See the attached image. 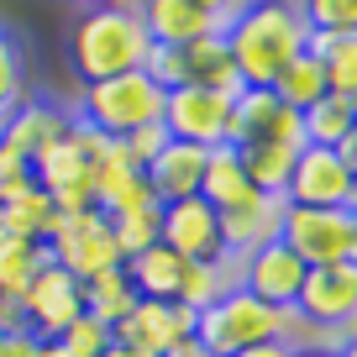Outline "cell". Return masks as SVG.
Returning <instances> with one entry per match:
<instances>
[{
    "instance_id": "6da1fadb",
    "label": "cell",
    "mask_w": 357,
    "mask_h": 357,
    "mask_svg": "<svg viewBox=\"0 0 357 357\" xmlns=\"http://www.w3.org/2000/svg\"><path fill=\"white\" fill-rule=\"evenodd\" d=\"M221 37H226V53H231L242 84L268 89L289 58L305 53L310 26L300 16V0H247L242 11L221 26Z\"/></svg>"
},
{
    "instance_id": "7a4b0ae2",
    "label": "cell",
    "mask_w": 357,
    "mask_h": 357,
    "mask_svg": "<svg viewBox=\"0 0 357 357\" xmlns=\"http://www.w3.org/2000/svg\"><path fill=\"white\" fill-rule=\"evenodd\" d=\"M147 53H153V37H147L142 16L116 11V6H84V16L68 32V63L84 84L132 74L147 63Z\"/></svg>"
},
{
    "instance_id": "3957f363",
    "label": "cell",
    "mask_w": 357,
    "mask_h": 357,
    "mask_svg": "<svg viewBox=\"0 0 357 357\" xmlns=\"http://www.w3.org/2000/svg\"><path fill=\"white\" fill-rule=\"evenodd\" d=\"M74 116H79V121H89L100 137L121 142V137H132L137 126L163 121V89H158L142 68H132V74H116V79H100V84H84Z\"/></svg>"
},
{
    "instance_id": "277c9868",
    "label": "cell",
    "mask_w": 357,
    "mask_h": 357,
    "mask_svg": "<svg viewBox=\"0 0 357 357\" xmlns=\"http://www.w3.org/2000/svg\"><path fill=\"white\" fill-rule=\"evenodd\" d=\"M284 315L289 310H273V305L252 300V294L236 284V289H226L211 310L195 315V342H200L211 357H236V352H247V347H257V342H279Z\"/></svg>"
},
{
    "instance_id": "5b68a950",
    "label": "cell",
    "mask_w": 357,
    "mask_h": 357,
    "mask_svg": "<svg viewBox=\"0 0 357 357\" xmlns=\"http://www.w3.org/2000/svg\"><path fill=\"white\" fill-rule=\"evenodd\" d=\"M279 242L289 247L305 268L357 263V221L347 211H300V205H284Z\"/></svg>"
},
{
    "instance_id": "8992f818",
    "label": "cell",
    "mask_w": 357,
    "mask_h": 357,
    "mask_svg": "<svg viewBox=\"0 0 357 357\" xmlns=\"http://www.w3.org/2000/svg\"><path fill=\"white\" fill-rule=\"evenodd\" d=\"M47 252L63 273H74L79 284L95 279V273H111L121 268V247H116V231L100 211H84V215H58L53 236H47Z\"/></svg>"
},
{
    "instance_id": "52a82bcc",
    "label": "cell",
    "mask_w": 357,
    "mask_h": 357,
    "mask_svg": "<svg viewBox=\"0 0 357 357\" xmlns=\"http://www.w3.org/2000/svg\"><path fill=\"white\" fill-rule=\"evenodd\" d=\"M163 126L174 142H195L211 153V147L231 142V100L195 84H178L163 95Z\"/></svg>"
},
{
    "instance_id": "ba28073f",
    "label": "cell",
    "mask_w": 357,
    "mask_h": 357,
    "mask_svg": "<svg viewBox=\"0 0 357 357\" xmlns=\"http://www.w3.org/2000/svg\"><path fill=\"white\" fill-rule=\"evenodd\" d=\"M190 336H195V310H184L178 300H137V310L116 326V347L132 357H168Z\"/></svg>"
},
{
    "instance_id": "9c48e42d",
    "label": "cell",
    "mask_w": 357,
    "mask_h": 357,
    "mask_svg": "<svg viewBox=\"0 0 357 357\" xmlns=\"http://www.w3.org/2000/svg\"><path fill=\"white\" fill-rule=\"evenodd\" d=\"M22 305H26V326H32L37 342H58V336L84 315V284L53 263V268H43V273L26 284Z\"/></svg>"
},
{
    "instance_id": "30bf717a",
    "label": "cell",
    "mask_w": 357,
    "mask_h": 357,
    "mask_svg": "<svg viewBox=\"0 0 357 357\" xmlns=\"http://www.w3.org/2000/svg\"><path fill=\"white\" fill-rule=\"evenodd\" d=\"M347 190H352V168L342 163V153L336 147H305L294 158L284 205H300V211H342Z\"/></svg>"
},
{
    "instance_id": "8fae6325",
    "label": "cell",
    "mask_w": 357,
    "mask_h": 357,
    "mask_svg": "<svg viewBox=\"0 0 357 357\" xmlns=\"http://www.w3.org/2000/svg\"><path fill=\"white\" fill-rule=\"evenodd\" d=\"M247 142H284L300 153L305 147V121L300 111L273 100V89H252L247 84L242 95L231 100V147H247Z\"/></svg>"
},
{
    "instance_id": "7c38bea8",
    "label": "cell",
    "mask_w": 357,
    "mask_h": 357,
    "mask_svg": "<svg viewBox=\"0 0 357 357\" xmlns=\"http://www.w3.org/2000/svg\"><path fill=\"white\" fill-rule=\"evenodd\" d=\"M158 242H163L168 252H178L184 263H215V257L226 252L221 247V221H215V211L200 195L163 205V215H158Z\"/></svg>"
},
{
    "instance_id": "4fadbf2b",
    "label": "cell",
    "mask_w": 357,
    "mask_h": 357,
    "mask_svg": "<svg viewBox=\"0 0 357 357\" xmlns=\"http://www.w3.org/2000/svg\"><path fill=\"white\" fill-rule=\"evenodd\" d=\"M305 273H310V268L284 242H268V247H257V252L242 257V279L236 284H242L252 300L273 305V310H294V300H300V289H305Z\"/></svg>"
},
{
    "instance_id": "5bb4252c",
    "label": "cell",
    "mask_w": 357,
    "mask_h": 357,
    "mask_svg": "<svg viewBox=\"0 0 357 357\" xmlns=\"http://www.w3.org/2000/svg\"><path fill=\"white\" fill-rule=\"evenodd\" d=\"M215 221H221V247L231 257H247V252H257V247L279 242L284 200H273V195H247L231 211H215Z\"/></svg>"
},
{
    "instance_id": "9a60e30c",
    "label": "cell",
    "mask_w": 357,
    "mask_h": 357,
    "mask_svg": "<svg viewBox=\"0 0 357 357\" xmlns=\"http://www.w3.org/2000/svg\"><path fill=\"white\" fill-rule=\"evenodd\" d=\"M294 310L310 315L315 326H336V321H347V315H357V263L310 268Z\"/></svg>"
},
{
    "instance_id": "2e32d148",
    "label": "cell",
    "mask_w": 357,
    "mask_h": 357,
    "mask_svg": "<svg viewBox=\"0 0 357 357\" xmlns=\"http://www.w3.org/2000/svg\"><path fill=\"white\" fill-rule=\"evenodd\" d=\"M200 174H205V147H195V142H168L163 153L142 168V178H147V190H153L158 205L195 200V195H200Z\"/></svg>"
},
{
    "instance_id": "e0dca14e",
    "label": "cell",
    "mask_w": 357,
    "mask_h": 357,
    "mask_svg": "<svg viewBox=\"0 0 357 357\" xmlns=\"http://www.w3.org/2000/svg\"><path fill=\"white\" fill-rule=\"evenodd\" d=\"M184 53V84H195V89H211V95H226V100H236L242 95V74H236V63H231V53H226V37L221 32H205V37H195L190 47H178Z\"/></svg>"
},
{
    "instance_id": "ac0fdd59",
    "label": "cell",
    "mask_w": 357,
    "mask_h": 357,
    "mask_svg": "<svg viewBox=\"0 0 357 357\" xmlns=\"http://www.w3.org/2000/svg\"><path fill=\"white\" fill-rule=\"evenodd\" d=\"M63 132H68V116L58 111V105H47V100H22L0 121V142L11 147V153H22L26 163H32L43 147H53Z\"/></svg>"
},
{
    "instance_id": "d6986e66",
    "label": "cell",
    "mask_w": 357,
    "mask_h": 357,
    "mask_svg": "<svg viewBox=\"0 0 357 357\" xmlns=\"http://www.w3.org/2000/svg\"><path fill=\"white\" fill-rule=\"evenodd\" d=\"M142 26L158 47H190L195 37L205 32H221L205 11H195L190 0H147L142 6Z\"/></svg>"
},
{
    "instance_id": "ffe728a7",
    "label": "cell",
    "mask_w": 357,
    "mask_h": 357,
    "mask_svg": "<svg viewBox=\"0 0 357 357\" xmlns=\"http://www.w3.org/2000/svg\"><path fill=\"white\" fill-rule=\"evenodd\" d=\"M126 279H132V289H137V300H178V279H184V257L178 252H168L163 242H153L147 252H137V257H126Z\"/></svg>"
},
{
    "instance_id": "44dd1931",
    "label": "cell",
    "mask_w": 357,
    "mask_h": 357,
    "mask_svg": "<svg viewBox=\"0 0 357 357\" xmlns=\"http://www.w3.org/2000/svg\"><path fill=\"white\" fill-rule=\"evenodd\" d=\"M247 195H257V190L247 184L242 153H236L231 142L211 147V153H205V174H200V200L211 205V211H231V205L247 200Z\"/></svg>"
},
{
    "instance_id": "7402d4cb",
    "label": "cell",
    "mask_w": 357,
    "mask_h": 357,
    "mask_svg": "<svg viewBox=\"0 0 357 357\" xmlns=\"http://www.w3.org/2000/svg\"><path fill=\"white\" fill-rule=\"evenodd\" d=\"M236 279H242V257H231V252H221L215 263H190L184 279H178V305L200 315V310H211L226 289H236Z\"/></svg>"
},
{
    "instance_id": "603a6c76",
    "label": "cell",
    "mask_w": 357,
    "mask_h": 357,
    "mask_svg": "<svg viewBox=\"0 0 357 357\" xmlns=\"http://www.w3.org/2000/svg\"><path fill=\"white\" fill-rule=\"evenodd\" d=\"M305 53L321 58L326 89H331V95L357 100V32H310Z\"/></svg>"
},
{
    "instance_id": "cb8c5ba5",
    "label": "cell",
    "mask_w": 357,
    "mask_h": 357,
    "mask_svg": "<svg viewBox=\"0 0 357 357\" xmlns=\"http://www.w3.org/2000/svg\"><path fill=\"white\" fill-rule=\"evenodd\" d=\"M242 153V168H247V184H252L257 195H273V200H284V190H289V174H294V158L305 153H294V147H284V142H247V147H236Z\"/></svg>"
},
{
    "instance_id": "d4e9b609",
    "label": "cell",
    "mask_w": 357,
    "mask_h": 357,
    "mask_svg": "<svg viewBox=\"0 0 357 357\" xmlns=\"http://www.w3.org/2000/svg\"><path fill=\"white\" fill-rule=\"evenodd\" d=\"M273 100L279 105H289V111H310L315 100H326L331 89H326V68H321V58H310V53H300V58H289V63L273 74Z\"/></svg>"
},
{
    "instance_id": "484cf974",
    "label": "cell",
    "mask_w": 357,
    "mask_h": 357,
    "mask_svg": "<svg viewBox=\"0 0 357 357\" xmlns=\"http://www.w3.org/2000/svg\"><path fill=\"white\" fill-rule=\"evenodd\" d=\"M132 310H137V289H132V279H126V268H111V273L84 279V315H95V321H105L116 331Z\"/></svg>"
},
{
    "instance_id": "4316f807",
    "label": "cell",
    "mask_w": 357,
    "mask_h": 357,
    "mask_svg": "<svg viewBox=\"0 0 357 357\" xmlns=\"http://www.w3.org/2000/svg\"><path fill=\"white\" fill-rule=\"evenodd\" d=\"M58 226V205L47 200L43 190H26L22 200L0 205V231L6 236H22V242H47Z\"/></svg>"
},
{
    "instance_id": "83f0119b",
    "label": "cell",
    "mask_w": 357,
    "mask_h": 357,
    "mask_svg": "<svg viewBox=\"0 0 357 357\" xmlns=\"http://www.w3.org/2000/svg\"><path fill=\"white\" fill-rule=\"evenodd\" d=\"M53 268L47 242H22V236H0V294H26V284Z\"/></svg>"
},
{
    "instance_id": "f1b7e54d",
    "label": "cell",
    "mask_w": 357,
    "mask_h": 357,
    "mask_svg": "<svg viewBox=\"0 0 357 357\" xmlns=\"http://www.w3.org/2000/svg\"><path fill=\"white\" fill-rule=\"evenodd\" d=\"M300 121H305V147H342L347 137H352V126H357V100L326 95V100H315Z\"/></svg>"
},
{
    "instance_id": "f546056e",
    "label": "cell",
    "mask_w": 357,
    "mask_h": 357,
    "mask_svg": "<svg viewBox=\"0 0 357 357\" xmlns=\"http://www.w3.org/2000/svg\"><path fill=\"white\" fill-rule=\"evenodd\" d=\"M84 158L68 147V137H58L53 147H43V153L32 158V178H37V190L53 200V195H63V190H79L84 184Z\"/></svg>"
},
{
    "instance_id": "4dcf8cb0",
    "label": "cell",
    "mask_w": 357,
    "mask_h": 357,
    "mask_svg": "<svg viewBox=\"0 0 357 357\" xmlns=\"http://www.w3.org/2000/svg\"><path fill=\"white\" fill-rule=\"evenodd\" d=\"M158 215H163V205L105 215V221H111V231H116V247H121V257H137V252H147V247L158 242Z\"/></svg>"
},
{
    "instance_id": "1f68e13d",
    "label": "cell",
    "mask_w": 357,
    "mask_h": 357,
    "mask_svg": "<svg viewBox=\"0 0 357 357\" xmlns=\"http://www.w3.org/2000/svg\"><path fill=\"white\" fill-rule=\"evenodd\" d=\"M26 100V63H22V43L0 26V121Z\"/></svg>"
},
{
    "instance_id": "d6a6232c",
    "label": "cell",
    "mask_w": 357,
    "mask_h": 357,
    "mask_svg": "<svg viewBox=\"0 0 357 357\" xmlns=\"http://www.w3.org/2000/svg\"><path fill=\"white\" fill-rule=\"evenodd\" d=\"M58 342H63L68 357H105V352L116 347V331H111L105 321H95V315H79V321L68 326Z\"/></svg>"
},
{
    "instance_id": "836d02e7",
    "label": "cell",
    "mask_w": 357,
    "mask_h": 357,
    "mask_svg": "<svg viewBox=\"0 0 357 357\" xmlns=\"http://www.w3.org/2000/svg\"><path fill=\"white\" fill-rule=\"evenodd\" d=\"M310 32H357V0H300Z\"/></svg>"
},
{
    "instance_id": "e575fe53",
    "label": "cell",
    "mask_w": 357,
    "mask_h": 357,
    "mask_svg": "<svg viewBox=\"0 0 357 357\" xmlns=\"http://www.w3.org/2000/svg\"><path fill=\"white\" fill-rule=\"evenodd\" d=\"M168 142H174V137H168V126H163V121H153V126H137L132 137H121V153H126V163L142 174V168L153 163V158L163 153Z\"/></svg>"
},
{
    "instance_id": "d590c367",
    "label": "cell",
    "mask_w": 357,
    "mask_h": 357,
    "mask_svg": "<svg viewBox=\"0 0 357 357\" xmlns=\"http://www.w3.org/2000/svg\"><path fill=\"white\" fill-rule=\"evenodd\" d=\"M26 190H37V178H32V163H26L22 153H11V147L0 142V205L22 200Z\"/></svg>"
},
{
    "instance_id": "8d00e7d4",
    "label": "cell",
    "mask_w": 357,
    "mask_h": 357,
    "mask_svg": "<svg viewBox=\"0 0 357 357\" xmlns=\"http://www.w3.org/2000/svg\"><path fill=\"white\" fill-rule=\"evenodd\" d=\"M142 74H147V79H153V84L168 95V89L184 84V53H178V47H158V43H153V53H147Z\"/></svg>"
},
{
    "instance_id": "74e56055",
    "label": "cell",
    "mask_w": 357,
    "mask_h": 357,
    "mask_svg": "<svg viewBox=\"0 0 357 357\" xmlns=\"http://www.w3.org/2000/svg\"><path fill=\"white\" fill-rule=\"evenodd\" d=\"M0 331H6V336H11V331H32V326H26L22 294H0Z\"/></svg>"
},
{
    "instance_id": "f35d334b",
    "label": "cell",
    "mask_w": 357,
    "mask_h": 357,
    "mask_svg": "<svg viewBox=\"0 0 357 357\" xmlns=\"http://www.w3.org/2000/svg\"><path fill=\"white\" fill-rule=\"evenodd\" d=\"M190 6H195V11H205L215 26H226V22H231V16L247 6V0H190Z\"/></svg>"
},
{
    "instance_id": "ab89813d",
    "label": "cell",
    "mask_w": 357,
    "mask_h": 357,
    "mask_svg": "<svg viewBox=\"0 0 357 357\" xmlns=\"http://www.w3.org/2000/svg\"><path fill=\"white\" fill-rule=\"evenodd\" d=\"M37 347H43V342H37L32 331H11L6 347H0V357H37Z\"/></svg>"
},
{
    "instance_id": "60d3db41",
    "label": "cell",
    "mask_w": 357,
    "mask_h": 357,
    "mask_svg": "<svg viewBox=\"0 0 357 357\" xmlns=\"http://www.w3.org/2000/svg\"><path fill=\"white\" fill-rule=\"evenodd\" d=\"M236 357H294L284 342H257V347H247V352H236Z\"/></svg>"
},
{
    "instance_id": "b9f144b4",
    "label": "cell",
    "mask_w": 357,
    "mask_h": 357,
    "mask_svg": "<svg viewBox=\"0 0 357 357\" xmlns=\"http://www.w3.org/2000/svg\"><path fill=\"white\" fill-rule=\"evenodd\" d=\"M336 153H342V163H347V168L357 174V126H352V137H347V142L336 147Z\"/></svg>"
},
{
    "instance_id": "7bdbcfd3",
    "label": "cell",
    "mask_w": 357,
    "mask_h": 357,
    "mask_svg": "<svg viewBox=\"0 0 357 357\" xmlns=\"http://www.w3.org/2000/svg\"><path fill=\"white\" fill-rule=\"evenodd\" d=\"M105 6H116V11H132V16H142V6H147V0H105Z\"/></svg>"
},
{
    "instance_id": "ee69618b",
    "label": "cell",
    "mask_w": 357,
    "mask_h": 357,
    "mask_svg": "<svg viewBox=\"0 0 357 357\" xmlns=\"http://www.w3.org/2000/svg\"><path fill=\"white\" fill-rule=\"evenodd\" d=\"M37 357H68V352H63V342H43V347H37Z\"/></svg>"
},
{
    "instance_id": "f6af8a7d",
    "label": "cell",
    "mask_w": 357,
    "mask_h": 357,
    "mask_svg": "<svg viewBox=\"0 0 357 357\" xmlns=\"http://www.w3.org/2000/svg\"><path fill=\"white\" fill-rule=\"evenodd\" d=\"M342 211H347V215L357 221V174H352V190H347V205H342Z\"/></svg>"
},
{
    "instance_id": "bcb514c9",
    "label": "cell",
    "mask_w": 357,
    "mask_h": 357,
    "mask_svg": "<svg viewBox=\"0 0 357 357\" xmlns=\"http://www.w3.org/2000/svg\"><path fill=\"white\" fill-rule=\"evenodd\" d=\"M294 357H336V352H294Z\"/></svg>"
},
{
    "instance_id": "7dc6e473",
    "label": "cell",
    "mask_w": 357,
    "mask_h": 357,
    "mask_svg": "<svg viewBox=\"0 0 357 357\" xmlns=\"http://www.w3.org/2000/svg\"><path fill=\"white\" fill-rule=\"evenodd\" d=\"M105 357H132V352H121V347H111V352H105Z\"/></svg>"
},
{
    "instance_id": "c3c4849f",
    "label": "cell",
    "mask_w": 357,
    "mask_h": 357,
    "mask_svg": "<svg viewBox=\"0 0 357 357\" xmlns=\"http://www.w3.org/2000/svg\"><path fill=\"white\" fill-rule=\"evenodd\" d=\"M336 357H357V347H342V352H336Z\"/></svg>"
},
{
    "instance_id": "681fc988",
    "label": "cell",
    "mask_w": 357,
    "mask_h": 357,
    "mask_svg": "<svg viewBox=\"0 0 357 357\" xmlns=\"http://www.w3.org/2000/svg\"><path fill=\"white\" fill-rule=\"evenodd\" d=\"M79 6H105V0H79Z\"/></svg>"
}]
</instances>
